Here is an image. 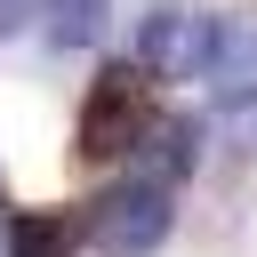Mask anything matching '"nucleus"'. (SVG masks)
<instances>
[{"instance_id":"7","label":"nucleus","mask_w":257,"mask_h":257,"mask_svg":"<svg viewBox=\"0 0 257 257\" xmlns=\"http://www.w3.org/2000/svg\"><path fill=\"white\" fill-rule=\"evenodd\" d=\"M40 16H48L56 48H96L104 40V0H40Z\"/></svg>"},{"instance_id":"10","label":"nucleus","mask_w":257,"mask_h":257,"mask_svg":"<svg viewBox=\"0 0 257 257\" xmlns=\"http://www.w3.org/2000/svg\"><path fill=\"white\" fill-rule=\"evenodd\" d=\"M0 209H8V185H0Z\"/></svg>"},{"instance_id":"8","label":"nucleus","mask_w":257,"mask_h":257,"mask_svg":"<svg viewBox=\"0 0 257 257\" xmlns=\"http://www.w3.org/2000/svg\"><path fill=\"white\" fill-rule=\"evenodd\" d=\"M225 137L233 153H257V96H225Z\"/></svg>"},{"instance_id":"5","label":"nucleus","mask_w":257,"mask_h":257,"mask_svg":"<svg viewBox=\"0 0 257 257\" xmlns=\"http://www.w3.org/2000/svg\"><path fill=\"white\" fill-rule=\"evenodd\" d=\"M209 80H217V96H257V16H233V24H217Z\"/></svg>"},{"instance_id":"4","label":"nucleus","mask_w":257,"mask_h":257,"mask_svg":"<svg viewBox=\"0 0 257 257\" xmlns=\"http://www.w3.org/2000/svg\"><path fill=\"white\" fill-rule=\"evenodd\" d=\"M137 177H161V185H177V177H193V161H201V120H185V112H153L145 120V137H137Z\"/></svg>"},{"instance_id":"6","label":"nucleus","mask_w":257,"mask_h":257,"mask_svg":"<svg viewBox=\"0 0 257 257\" xmlns=\"http://www.w3.org/2000/svg\"><path fill=\"white\" fill-rule=\"evenodd\" d=\"M80 241H88V225L72 209H24L8 225V257H72Z\"/></svg>"},{"instance_id":"1","label":"nucleus","mask_w":257,"mask_h":257,"mask_svg":"<svg viewBox=\"0 0 257 257\" xmlns=\"http://www.w3.org/2000/svg\"><path fill=\"white\" fill-rule=\"evenodd\" d=\"M153 120V80L145 64H104L80 96V128H72V153L80 161H128L137 137Z\"/></svg>"},{"instance_id":"2","label":"nucleus","mask_w":257,"mask_h":257,"mask_svg":"<svg viewBox=\"0 0 257 257\" xmlns=\"http://www.w3.org/2000/svg\"><path fill=\"white\" fill-rule=\"evenodd\" d=\"M80 225H88V241H96L104 257H153V249L169 241V225H177V185L128 177V185H112Z\"/></svg>"},{"instance_id":"3","label":"nucleus","mask_w":257,"mask_h":257,"mask_svg":"<svg viewBox=\"0 0 257 257\" xmlns=\"http://www.w3.org/2000/svg\"><path fill=\"white\" fill-rule=\"evenodd\" d=\"M209 48H217V24L201 8H153L137 64H145V80H209Z\"/></svg>"},{"instance_id":"9","label":"nucleus","mask_w":257,"mask_h":257,"mask_svg":"<svg viewBox=\"0 0 257 257\" xmlns=\"http://www.w3.org/2000/svg\"><path fill=\"white\" fill-rule=\"evenodd\" d=\"M32 8H40V0H0V40H8V32H16V24L32 16Z\"/></svg>"}]
</instances>
